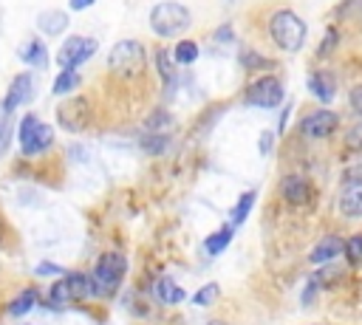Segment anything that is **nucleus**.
<instances>
[{
	"mask_svg": "<svg viewBox=\"0 0 362 325\" xmlns=\"http://www.w3.org/2000/svg\"><path fill=\"white\" fill-rule=\"evenodd\" d=\"M96 0H68V8L71 11H85V8H90Z\"/></svg>",
	"mask_w": 362,
	"mask_h": 325,
	"instance_id": "58836bf2",
	"label": "nucleus"
},
{
	"mask_svg": "<svg viewBox=\"0 0 362 325\" xmlns=\"http://www.w3.org/2000/svg\"><path fill=\"white\" fill-rule=\"evenodd\" d=\"M88 274H90L96 300H107L122 288V283L127 277V257L119 249H107L93 260V268Z\"/></svg>",
	"mask_w": 362,
	"mask_h": 325,
	"instance_id": "7ed1b4c3",
	"label": "nucleus"
},
{
	"mask_svg": "<svg viewBox=\"0 0 362 325\" xmlns=\"http://www.w3.org/2000/svg\"><path fill=\"white\" fill-rule=\"evenodd\" d=\"M342 254H345L348 266H359V263H362V232L345 240V249H342Z\"/></svg>",
	"mask_w": 362,
	"mask_h": 325,
	"instance_id": "c85d7f7f",
	"label": "nucleus"
},
{
	"mask_svg": "<svg viewBox=\"0 0 362 325\" xmlns=\"http://www.w3.org/2000/svg\"><path fill=\"white\" fill-rule=\"evenodd\" d=\"M23 325H31V322H23Z\"/></svg>",
	"mask_w": 362,
	"mask_h": 325,
	"instance_id": "49530a36",
	"label": "nucleus"
},
{
	"mask_svg": "<svg viewBox=\"0 0 362 325\" xmlns=\"http://www.w3.org/2000/svg\"><path fill=\"white\" fill-rule=\"evenodd\" d=\"M348 105H351V110L362 119V85H354V88L348 90Z\"/></svg>",
	"mask_w": 362,
	"mask_h": 325,
	"instance_id": "c9c22d12",
	"label": "nucleus"
},
{
	"mask_svg": "<svg viewBox=\"0 0 362 325\" xmlns=\"http://www.w3.org/2000/svg\"><path fill=\"white\" fill-rule=\"evenodd\" d=\"M54 113H57V124H59V130H65V133H85L88 127H90V122H93V105H90V99L88 96H82V93H68L57 107H54Z\"/></svg>",
	"mask_w": 362,
	"mask_h": 325,
	"instance_id": "423d86ee",
	"label": "nucleus"
},
{
	"mask_svg": "<svg viewBox=\"0 0 362 325\" xmlns=\"http://www.w3.org/2000/svg\"><path fill=\"white\" fill-rule=\"evenodd\" d=\"M79 85H82V73H79L76 68H59V73L54 76L51 93H54V96H68V93H74Z\"/></svg>",
	"mask_w": 362,
	"mask_h": 325,
	"instance_id": "4be33fe9",
	"label": "nucleus"
},
{
	"mask_svg": "<svg viewBox=\"0 0 362 325\" xmlns=\"http://www.w3.org/2000/svg\"><path fill=\"white\" fill-rule=\"evenodd\" d=\"M339 113L337 110H328V107H317V110H308L300 122H297V133L305 136V138H314V141H322V138H331L337 130H339Z\"/></svg>",
	"mask_w": 362,
	"mask_h": 325,
	"instance_id": "6e6552de",
	"label": "nucleus"
},
{
	"mask_svg": "<svg viewBox=\"0 0 362 325\" xmlns=\"http://www.w3.org/2000/svg\"><path fill=\"white\" fill-rule=\"evenodd\" d=\"M288 110H291V105L283 107V116H280V133H283V127H286V122H288Z\"/></svg>",
	"mask_w": 362,
	"mask_h": 325,
	"instance_id": "ea45409f",
	"label": "nucleus"
},
{
	"mask_svg": "<svg viewBox=\"0 0 362 325\" xmlns=\"http://www.w3.org/2000/svg\"><path fill=\"white\" fill-rule=\"evenodd\" d=\"M153 65H156V71H158V76H161V82H164V90L167 93H173L175 90V62H173V54L164 48V45H156V51H153Z\"/></svg>",
	"mask_w": 362,
	"mask_h": 325,
	"instance_id": "6ab92c4d",
	"label": "nucleus"
},
{
	"mask_svg": "<svg viewBox=\"0 0 362 325\" xmlns=\"http://www.w3.org/2000/svg\"><path fill=\"white\" fill-rule=\"evenodd\" d=\"M206 325H226V322H223V319H209Z\"/></svg>",
	"mask_w": 362,
	"mask_h": 325,
	"instance_id": "37998d69",
	"label": "nucleus"
},
{
	"mask_svg": "<svg viewBox=\"0 0 362 325\" xmlns=\"http://www.w3.org/2000/svg\"><path fill=\"white\" fill-rule=\"evenodd\" d=\"M308 90H311V96H314L317 102L331 105L334 96H337V76H334V71H328V68L311 71V76H308Z\"/></svg>",
	"mask_w": 362,
	"mask_h": 325,
	"instance_id": "2eb2a0df",
	"label": "nucleus"
},
{
	"mask_svg": "<svg viewBox=\"0 0 362 325\" xmlns=\"http://www.w3.org/2000/svg\"><path fill=\"white\" fill-rule=\"evenodd\" d=\"M153 297L161 302V305H181L184 300H187V291L173 280V277H158L156 283H153Z\"/></svg>",
	"mask_w": 362,
	"mask_h": 325,
	"instance_id": "aec40b11",
	"label": "nucleus"
},
{
	"mask_svg": "<svg viewBox=\"0 0 362 325\" xmlns=\"http://www.w3.org/2000/svg\"><path fill=\"white\" fill-rule=\"evenodd\" d=\"M68 25H71V17L62 8H45L37 14V28L45 37H62L68 31Z\"/></svg>",
	"mask_w": 362,
	"mask_h": 325,
	"instance_id": "f3484780",
	"label": "nucleus"
},
{
	"mask_svg": "<svg viewBox=\"0 0 362 325\" xmlns=\"http://www.w3.org/2000/svg\"><path fill=\"white\" fill-rule=\"evenodd\" d=\"M255 198H257L255 189H249V192H243V195L238 198V203H235L232 212H229V223H232V226H240V223L249 218V212H252V206H255Z\"/></svg>",
	"mask_w": 362,
	"mask_h": 325,
	"instance_id": "a878e982",
	"label": "nucleus"
},
{
	"mask_svg": "<svg viewBox=\"0 0 362 325\" xmlns=\"http://www.w3.org/2000/svg\"><path fill=\"white\" fill-rule=\"evenodd\" d=\"M266 34L272 40L274 48H280L283 54H297L303 45H305V37H308V25L305 20L294 11V8H274L269 14V23H266Z\"/></svg>",
	"mask_w": 362,
	"mask_h": 325,
	"instance_id": "f257e3e1",
	"label": "nucleus"
},
{
	"mask_svg": "<svg viewBox=\"0 0 362 325\" xmlns=\"http://www.w3.org/2000/svg\"><path fill=\"white\" fill-rule=\"evenodd\" d=\"M59 274H65V266H59L54 260H42L34 266V277H59Z\"/></svg>",
	"mask_w": 362,
	"mask_h": 325,
	"instance_id": "473e14b6",
	"label": "nucleus"
},
{
	"mask_svg": "<svg viewBox=\"0 0 362 325\" xmlns=\"http://www.w3.org/2000/svg\"><path fill=\"white\" fill-rule=\"evenodd\" d=\"M339 45V31L331 25L328 31H325V40H322V45L317 48V57H328L331 54V48H337Z\"/></svg>",
	"mask_w": 362,
	"mask_h": 325,
	"instance_id": "72a5a7b5",
	"label": "nucleus"
},
{
	"mask_svg": "<svg viewBox=\"0 0 362 325\" xmlns=\"http://www.w3.org/2000/svg\"><path fill=\"white\" fill-rule=\"evenodd\" d=\"M243 99H246V105H252V107L272 110V107H277V105L286 99V88H283V82H280L277 76L266 73V76L255 79V82L246 88Z\"/></svg>",
	"mask_w": 362,
	"mask_h": 325,
	"instance_id": "1a4fd4ad",
	"label": "nucleus"
},
{
	"mask_svg": "<svg viewBox=\"0 0 362 325\" xmlns=\"http://www.w3.org/2000/svg\"><path fill=\"white\" fill-rule=\"evenodd\" d=\"M99 51V42L93 37L85 34H71L62 40V45L57 48V65L59 68H82L93 54Z\"/></svg>",
	"mask_w": 362,
	"mask_h": 325,
	"instance_id": "0eeeda50",
	"label": "nucleus"
},
{
	"mask_svg": "<svg viewBox=\"0 0 362 325\" xmlns=\"http://www.w3.org/2000/svg\"><path fill=\"white\" fill-rule=\"evenodd\" d=\"M14 138L20 144V158H42V155H48L54 150L57 133L34 110H28L14 124Z\"/></svg>",
	"mask_w": 362,
	"mask_h": 325,
	"instance_id": "f03ea898",
	"label": "nucleus"
},
{
	"mask_svg": "<svg viewBox=\"0 0 362 325\" xmlns=\"http://www.w3.org/2000/svg\"><path fill=\"white\" fill-rule=\"evenodd\" d=\"M356 17H359V25H362V3H359V11H356Z\"/></svg>",
	"mask_w": 362,
	"mask_h": 325,
	"instance_id": "c03bdc74",
	"label": "nucleus"
},
{
	"mask_svg": "<svg viewBox=\"0 0 362 325\" xmlns=\"http://www.w3.org/2000/svg\"><path fill=\"white\" fill-rule=\"evenodd\" d=\"M170 54H173V62H175L178 68H189L192 62H198L201 48H198V42H195V40H178V42H175V48H173Z\"/></svg>",
	"mask_w": 362,
	"mask_h": 325,
	"instance_id": "393cba45",
	"label": "nucleus"
},
{
	"mask_svg": "<svg viewBox=\"0 0 362 325\" xmlns=\"http://www.w3.org/2000/svg\"><path fill=\"white\" fill-rule=\"evenodd\" d=\"M139 150L147 153V155H164L170 150V136L167 133H150V130H144L139 136Z\"/></svg>",
	"mask_w": 362,
	"mask_h": 325,
	"instance_id": "b1692460",
	"label": "nucleus"
},
{
	"mask_svg": "<svg viewBox=\"0 0 362 325\" xmlns=\"http://www.w3.org/2000/svg\"><path fill=\"white\" fill-rule=\"evenodd\" d=\"M257 147H260V155H272V147H274V133H272V130H260Z\"/></svg>",
	"mask_w": 362,
	"mask_h": 325,
	"instance_id": "e433bc0d",
	"label": "nucleus"
},
{
	"mask_svg": "<svg viewBox=\"0 0 362 325\" xmlns=\"http://www.w3.org/2000/svg\"><path fill=\"white\" fill-rule=\"evenodd\" d=\"M40 300H42V288H40L37 283H25V285H20V288L6 300L3 311H6V317H11V319H23V317H28V314L40 305Z\"/></svg>",
	"mask_w": 362,
	"mask_h": 325,
	"instance_id": "9b49d317",
	"label": "nucleus"
},
{
	"mask_svg": "<svg viewBox=\"0 0 362 325\" xmlns=\"http://www.w3.org/2000/svg\"><path fill=\"white\" fill-rule=\"evenodd\" d=\"M147 68V51L139 40H119L107 51V71L119 79H139Z\"/></svg>",
	"mask_w": 362,
	"mask_h": 325,
	"instance_id": "39448f33",
	"label": "nucleus"
},
{
	"mask_svg": "<svg viewBox=\"0 0 362 325\" xmlns=\"http://www.w3.org/2000/svg\"><path fill=\"white\" fill-rule=\"evenodd\" d=\"M17 249H20V235L6 215V206L0 203V254H11Z\"/></svg>",
	"mask_w": 362,
	"mask_h": 325,
	"instance_id": "5701e85b",
	"label": "nucleus"
},
{
	"mask_svg": "<svg viewBox=\"0 0 362 325\" xmlns=\"http://www.w3.org/2000/svg\"><path fill=\"white\" fill-rule=\"evenodd\" d=\"M6 116H11V113H3V107H0V127H3V122H6Z\"/></svg>",
	"mask_w": 362,
	"mask_h": 325,
	"instance_id": "79ce46f5",
	"label": "nucleus"
},
{
	"mask_svg": "<svg viewBox=\"0 0 362 325\" xmlns=\"http://www.w3.org/2000/svg\"><path fill=\"white\" fill-rule=\"evenodd\" d=\"M62 280H65V285H68V294H71L74 305H79V302H85V300H96V294H93V283H90V274H88V271L65 268Z\"/></svg>",
	"mask_w": 362,
	"mask_h": 325,
	"instance_id": "dca6fc26",
	"label": "nucleus"
},
{
	"mask_svg": "<svg viewBox=\"0 0 362 325\" xmlns=\"http://www.w3.org/2000/svg\"><path fill=\"white\" fill-rule=\"evenodd\" d=\"M240 65H243L246 71H269L274 62L266 59V57H260V54H255V51H243V54H240Z\"/></svg>",
	"mask_w": 362,
	"mask_h": 325,
	"instance_id": "c756f323",
	"label": "nucleus"
},
{
	"mask_svg": "<svg viewBox=\"0 0 362 325\" xmlns=\"http://www.w3.org/2000/svg\"><path fill=\"white\" fill-rule=\"evenodd\" d=\"M212 40H215L218 45H229V42H235V31H232V25H229V23H223L221 28H215Z\"/></svg>",
	"mask_w": 362,
	"mask_h": 325,
	"instance_id": "f704fd0d",
	"label": "nucleus"
},
{
	"mask_svg": "<svg viewBox=\"0 0 362 325\" xmlns=\"http://www.w3.org/2000/svg\"><path fill=\"white\" fill-rule=\"evenodd\" d=\"M170 127H173V113L167 107H156L144 119V130H150V133H167Z\"/></svg>",
	"mask_w": 362,
	"mask_h": 325,
	"instance_id": "cd10ccee",
	"label": "nucleus"
},
{
	"mask_svg": "<svg viewBox=\"0 0 362 325\" xmlns=\"http://www.w3.org/2000/svg\"><path fill=\"white\" fill-rule=\"evenodd\" d=\"M218 294H221V285H218V283H206V285H201V288L192 294V302H195V305H212V302L218 300Z\"/></svg>",
	"mask_w": 362,
	"mask_h": 325,
	"instance_id": "2f4dec72",
	"label": "nucleus"
},
{
	"mask_svg": "<svg viewBox=\"0 0 362 325\" xmlns=\"http://www.w3.org/2000/svg\"><path fill=\"white\" fill-rule=\"evenodd\" d=\"M6 280H8V274H6V268H3V263H0V294H3V288H6Z\"/></svg>",
	"mask_w": 362,
	"mask_h": 325,
	"instance_id": "a19ab883",
	"label": "nucleus"
},
{
	"mask_svg": "<svg viewBox=\"0 0 362 325\" xmlns=\"http://www.w3.org/2000/svg\"><path fill=\"white\" fill-rule=\"evenodd\" d=\"M232 235H235V226L232 223H223L221 229H215L212 235H206L204 237V252L206 254H223L226 249H229V243H232Z\"/></svg>",
	"mask_w": 362,
	"mask_h": 325,
	"instance_id": "412c9836",
	"label": "nucleus"
},
{
	"mask_svg": "<svg viewBox=\"0 0 362 325\" xmlns=\"http://www.w3.org/2000/svg\"><path fill=\"white\" fill-rule=\"evenodd\" d=\"M342 249H345V240H342L339 235H325V237H320V240L314 243V249L308 252V260H311L314 266H322V263H331L334 257H339Z\"/></svg>",
	"mask_w": 362,
	"mask_h": 325,
	"instance_id": "a211bd4d",
	"label": "nucleus"
},
{
	"mask_svg": "<svg viewBox=\"0 0 362 325\" xmlns=\"http://www.w3.org/2000/svg\"><path fill=\"white\" fill-rule=\"evenodd\" d=\"M337 209L339 215L356 220L362 218V178H345L337 189Z\"/></svg>",
	"mask_w": 362,
	"mask_h": 325,
	"instance_id": "ddd939ff",
	"label": "nucleus"
},
{
	"mask_svg": "<svg viewBox=\"0 0 362 325\" xmlns=\"http://www.w3.org/2000/svg\"><path fill=\"white\" fill-rule=\"evenodd\" d=\"M317 291H320L317 280H314V277H308V283H305V288H303V305H305V308H311V305H314Z\"/></svg>",
	"mask_w": 362,
	"mask_h": 325,
	"instance_id": "4c0bfd02",
	"label": "nucleus"
},
{
	"mask_svg": "<svg viewBox=\"0 0 362 325\" xmlns=\"http://www.w3.org/2000/svg\"><path fill=\"white\" fill-rule=\"evenodd\" d=\"M147 23H150V31L161 40H173V37H184L192 25V11L184 6V3H175V0H161L150 8L147 14Z\"/></svg>",
	"mask_w": 362,
	"mask_h": 325,
	"instance_id": "20e7f679",
	"label": "nucleus"
},
{
	"mask_svg": "<svg viewBox=\"0 0 362 325\" xmlns=\"http://www.w3.org/2000/svg\"><path fill=\"white\" fill-rule=\"evenodd\" d=\"M17 57L25 68H37V71H45L51 65V54H48V45L42 37H28L20 48H17Z\"/></svg>",
	"mask_w": 362,
	"mask_h": 325,
	"instance_id": "4468645a",
	"label": "nucleus"
},
{
	"mask_svg": "<svg viewBox=\"0 0 362 325\" xmlns=\"http://www.w3.org/2000/svg\"><path fill=\"white\" fill-rule=\"evenodd\" d=\"M34 96H37V79H34V73L31 71H20V73L11 76V82L6 88V96L0 99V107H3V113H14L17 107L31 105Z\"/></svg>",
	"mask_w": 362,
	"mask_h": 325,
	"instance_id": "9d476101",
	"label": "nucleus"
},
{
	"mask_svg": "<svg viewBox=\"0 0 362 325\" xmlns=\"http://www.w3.org/2000/svg\"><path fill=\"white\" fill-rule=\"evenodd\" d=\"M342 144H345V150H348V153H362V119H359L354 127H348V130H345Z\"/></svg>",
	"mask_w": 362,
	"mask_h": 325,
	"instance_id": "7c9ffc66",
	"label": "nucleus"
},
{
	"mask_svg": "<svg viewBox=\"0 0 362 325\" xmlns=\"http://www.w3.org/2000/svg\"><path fill=\"white\" fill-rule=\"evenodd\" d=\"M3 155H6V153H0V158H3Z\"/></svg>",
	"mask_w": 362,
	"mask_h": 325,
	"instance_id": "a18cd8bd",
	"label": "nucleus"
},
{
	"mask_svg": "<svg viewBox=\"0 0 362 325\" xmlns=\"http://www.w3.org/2000/svg\"><path fill=\"white\" fill-rule=\"evenodd\" d=\"M317 285L320 288H337L342 280H345V268L342 266H331V263H322V268L314 274Z\"/></svg>",
	"mask_w": 362,
	"mask_h": 325,
	"instance_id": "bb28decb",
	"label": "nucleus"
},
{
	"mask_svg": "<svg viewBox=\"0 0 362 325\" xmlns=\"http://www.w3.org/2000/svg\"><path fill=\"white\" fill-rule=\"evenodd\" d=\"M280 198L291 206H308L314 201V184L305 178V175H297V172H288L283 181H280Z\"/></svg>",
	"mask_w": 362,
	"mask_h": 325,
	"instance_id": "f8f14e48",
	"label": "nucleus"
}]
</instances>
